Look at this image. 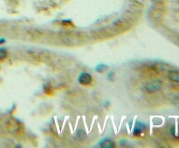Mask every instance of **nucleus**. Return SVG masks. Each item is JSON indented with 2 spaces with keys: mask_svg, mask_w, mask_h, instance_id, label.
<instances>
[{
  "mask_svg": "<svg viewBox=\"0 0 179 148\" xmlns=\"http://www.w3.org/2000/svg\"><path fill=\"white\" fill-rule=\"evenodd\" d=\"M7 57V51L4 48H0V61L4 60Z\"/></svg>",
  "mask_w": 179,
  "mask_h": 148,
  "instance_id": "0eeeda50",
  "label": "nucleus"
},
{
  "mask_svg": "<svg viewBox=\"0 0 179 148\" xmlns=\"http://www.w3.org/2000/svg\"><path fill=\"white\" fill-rule=\"evenodd\" d=\"M162 88V84L160 81H150L145 84V89L147 92L152 93L159 91Z\"/></svg>",
  "mask_w": 179,
  "mask_h": 148,
  "instance_id": "f257e3e1",
  "label": "nucleus"
},
{
  "mask_svg": "<svg viewBox=\"0 0 179 148\" xmlns=\"http://www.w3.org/2000/svg\"><path fill=\"white\" fill-rule=\"evenodd\" d=\"M168 78L170 81H172L174 83H179V72L170 71L168 73Z\"/></svg>",
  "mask_w": 179,
  "mask_h": 148,
  "instance_id": "7ed1b4c3",
  "label": "nucleus"
},
{
  "mask_svg": "<svg viewBox=\"0 0 179 148\" xmlns=\"http://www.w3.org/2000/svg\"><path fill=\"white\" fill-rule=\"evenodd\" d=\"M107 65H103V64H100V65L96 66L95 70H96V72H98V73H103V72H105V71L107 70Z\"/></svg>",
  "mask_w": 179,
  "mask_h": 148,
  "instance_id": "423d86ee",
  "label": "nucleus"
},
{
  "mask_svg": "<svg viewBox=\"0 0 179 148\" xmlns=\"http://www.w3.org/2000/svg\"><path fill=\"white\" fill-rule=\"evenodd\" d=\"M5 40L4 38L0 39V45H1V44H3V43H5Z\"/></svg>",
  "mask_w": 179,
  "mask_h": 148,
  "instance_id": "6e6552de",
  "label": "nucleus"
},
{
  "mask_svg": "<svg viewBox=\"0 0 179 148\" xmlns=\"http://www.w3.org/2000/svg\"><path fill=\"white\" fill-rule=\"evenodd\" d=\"M144 129H145V126L143 125V123H137V125H136V126H135V128H134V135L139 134V133H140L141 132H143Z\"/></svg>",
  "mask_w": 179,
  "mask_h": 148,
  "instance_id": "39448f33",
  "label": "nucleus"
},
{
  "mask_svg": "<svg viewBox=\"0 0 179 148\" xmlns=\"http://www.w3.org/2000/svg\"><path fill=\"white\" fill-rule=\"evenodd\" d=\"M79 82L83 85H88L92 82L93 78H92V76L88 73H82L79 76V78H78Z\"/></svg>",
  "mask_w": 179,
  "mask_h": 148,
  "instance_id": "f03ea898",
  "label": "nucleus"
},
{
  "mask_svg": "<svg viewBox=\"0 0 179 148\" xmlns=\"http://www.w3.org/2000/svg\"><path fill=\"white\" fill-rule=\"evenodd\" d=\"M100 147H107V148H110V147H115V143L113 140H111L110 139H102L100 143Z\"/></svg>",
  "mask_w": 179,
  "mask_h": 148,
  "instance_id": "20e7f679",
  "label": "nucleus"
}]
</instances>
